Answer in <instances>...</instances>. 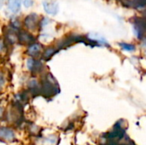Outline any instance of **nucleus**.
Masks as SVG:
<instances>
[{"mask_svg":"<svg viewBox=\"0 0 146 145\" xmlns=\"http://www.w3.org/2000/svg\"><path fill=\"white\" fill-rule=\"evenodd\" d=\"M26 67L27 70L33 75L43 73L44 70V64L42 61L36 58H28L26 62Z\"/></svg>","mask_w":146,"mask_h":145,"instance_id":"nucleus-5","label":"nucleus"},{"mask_svg":"<svg viewBox=\"0 0 146 145\" xmlns=\"http://www.w3.org/2000/svg\"><path fill=\"white\" fill-rule=\"evenodd\" d=\"M5 115H6V111H5L4 108L0 106V121H2L3 119L5 118Z\"/></svg>","mask_w":146,"mask_h":145,"instance_id":"nucleus-21","label":"nucleus"},{"mask_svg":"<svg viewBox=\"0 0 146 145\" xmlns=\"http://www.w3.org/2000/svg\"><path fill=\"white\" fill-rule=\"evenodd\" d=\"M3 3H4V0H0V9H1V7L3 6Z\"/></svg>","mask_w":146,"mask_h":145,"instance_id":"nucleus-24","label":"nucleus"},{"mask_svg":"<svg viewBox=\"0 0 146 145\" xmlns=\"http://www.w3.org/2000/svg\"><path fill=\"white\" fill-rule=\"evenodd\" d=\"M27 92L33 97L40 95V83L36 79H31L28 81Z\"/></svg>","mask_w":146,"mask_h":145,"instance_id":"nucleus-11","label":"nucleus"},{"mask_svg":"<svg viewBox=\"0 0 146 145\" xmlns=\"http://www.w3.org/2000/svg\"><path fill=\"white\" fill-rule=\"evenodd\" d=\"M44 9L50 15H56L58 12V4L55 1L48 0L44 2Z\"/></svg>","mask_w":146,"mask_h":145,"instance_id":"nucleus-14","label":"nucleus"},{"mask_svg":"<svg viewBox=\"0 0 146 145\" xmlns=\"http://www.w3.org/2000/svg\"><path fill=\"white\" fill-rule=\"evenodd\" d=\"M7 84L6 75L3 71H0V91H3Z\"/></svg>","mask_w":146,"mask_h":145,"instance_id":"nucleus-18","label":"nucleus"},{"mask_svg":"<svg viewBox=\"0 0 146 145\" xmlns=\"http://www.w3.org/2000/svg\"><path fill=\"white\" fill-rule=\"evenodd\" d=\"M18 42L22 45H30L35 43V37L27 31H19L18 32Z\"/></svg>","mask_w":146,"mask_h":145,"instance_id":"nucleus-9","label":"nucleus"},{"mask_svg":"<svg viewBox=\"0 0 146 145\" xmlns=\"http://www.w3.org/2000/svg\"><path fill=\"white\" fill-rule=\"evenodd\" d=\"M58 140H57V137L55 135H50L48 137H46L45 138L43 139L42 144L43 145H57Z\"/></svg>","mask_w":146,"mask_h":145,"instance_id":"nucleus-17","label":"nucleus"},{"mask_svg":"<svg viewBox=\"0 0 146 145\" xmlns=\"http://www.w3.org/2000/svg\"><path fill=\"white\" fill-rule=\"evenodd\" d=\"M21 2L22 0H8L9 9L12 13H17L21 9Z\"/></svg>","mask_w":146,"mask_h":145,"instance_id":"nucleus-16","label":"nucleus"},{"mask_svg":"<svg viewBox=\"0 0 146 145\" xmlns=\"http://www.w3.org/2000/svg\"><path fill=\"white\" fill-rule=\"evenodd\" d=\"M44 51V46L43 44H39V43H33L32 44L27 46V55L29 56L31 58H36L38 59V57H39L40 56H42V53Z\"/></svg>","mask_w":146,"mask_h":145,"instance_id":"nucleus-6","label":"nucleus"},{"mask_svg":"<svg viewBox=\"0 0 146 145\" xmlns=\"http://www.w3.org/2000/svg\"><path fill=\"white\" fill-rule=\"evenodd\" d=\"M0 140L11 143L15 140V133L13 129L8 126L0 127Z\"/></svg>","mask_w":146,"mask_h":145,"instance_id":"nucleus-8","label":"nucleus"},{"mask_svg":"<svg viewBox=\"0 0 146 145\" xmlns=\"http://www.w3.org/2000/svg\"><path fill=\"white\" fill-rule=\"evenodd\" d=\"M28 98H29V93L27 91H22L19 92L15 96L14 98V104H16L18 106H21L23 108V106L28 103Z\"/></svg>","mask_w":146,"mask_h":145,"instance_id":"nucleus-12","label":"nucleus"},{"mask_svg":"<svg viewBox=\"0 0 146 145\" xmlns=\"http://www.w3.org/2000/svg\"><path fill=\"white\" fill-rule=\"evenodd\" d=\"M4 50H5V41L0 38V55L4 51Z\"/></svg>","mask_w":146,"mask_h":145,"instance_id":"nucleus-20","label":"nucleus"},{"mask_svg":"<svg viewBox=\"0 0 146 145\" xmlns=\"http://www.w3.org/2000/svg\"><path fill=\"white\" fill-rule=\"evenodd\" d=\"M144 18L146 20V11L145 12V14H144Z\"/></svg>","mask_w":146,"mask_h":145,"instance_id":"nucleus-25","label":"nucleus"},{"mask_svg":"<svg viewBox=\"0 0 146 145\" xmlns=\"http://www.w3.org/2000/svg\"><path fill=\"white\" fill-rule=\"evenodd\" d=\"M119 45L121 47L122 50H127V51H133V50H135V46L133 44H131L121 43V44H119Z\"/></svg>","mask_w":146,"mask_h":145,"instance_id":"nucleus-19","label":"nucleus"},{"mask_svg":"<svg viewBox=\"0 0 146 145\" xmlns=\"http://www.w3.org/2000/svg\"><path fill=\"white\" fill-rule=\"evenodd\" d=\"M33 4V0H25V1H24V5H25V7H27V8L31 7Z\"/></svg>","mask_w":146,"mask_h":145,"instance_id":"nucleus-22","label":"nucleus"},{"mask_svg":"<svg viewBox=\"0 0 146 145\" xmlns=\"http://www.w3.org/2000/svg\"><path fill=\"white\" fill-rule=\"evenodd\" d=\"M5 36V43L9 44H15L18 42V32L16 29L13 28L12 26L7 28L6 32H4Z\"/></svg>","mask_w":146,"mask_h":145,"instance_id":"nucleus-10","label":"nucleus"},{"mask_svg":"<svg viewBox=\"0 0 146 145\" xmlns=\"http://www.w3.org/2000/svg\"><path fill=\"white\" fill-rule=\"evenodd\" d=\"M133 24L135 34L146 44V20L144 17H134Z\"/></svg>","mask_w":146,"mask_h":145,"instance_id":"nucleus-4","label":"nucleus"},{"mask_svg":"<svg viewBox=\"0 0 146 145\" xmlns=\"http://www.w3.org/2000/svg\"><path fill=\"white\" fill-rule=\"evenodd\" d=\"M58 51V50L56 49V46H49L46 49L44 50L43 53H42V58L45 61L50 60L56 52Z\"/></svg>","mask_w":146,"mask_h":145,"instance_id":"nucleus-15","label":"nucleus"},{"mask_svg":"<svg viewBox=\"0 0 146 145\" xmlns=\"http://www.w3.org/2000/svg\"><path fill=\"white\" fill-rule=\"evenodd\" d=\"M39 24V17L37 14H30L26 16L24 20V26L29 31H34L37 29Z\"/></svg>","mask_w":146,"mask_h":145,"instance_id":"nucleus-7","label":"nucleus"},{"mask_svg":"<svg viewBox=\"0 0 146 145\" xmlns=\"http://www.w3.org/2000/svg\"><path fill=\"white\" fill-rule=\"evenodd\" d=\"M40 95L50 98L56 96L60 92V87L56 79L49 73L43 74L40 80Z\"/></svg>","mask_w":146,"mask_h":145,"instance_id":"nucleus-2","label":"nucleus"},{"mask_svg":"<svg viewBox=\"0 0 146 145\" xmlns=\"http://www.w3.org/2000/svg\"><path fill=\"white\" fill-rule=\"evenodd\" d=\"M121 121L122 120L118 121L112 131L104 133L101 137L99 145H120L119 142L126 137V125L121 124Z\"/></svg>","mask_w":146,"mask_h":145,"instance_id":"nucleus-1","label":"nucleus"},{"mask_svg":"<svg viewBox=\"0 0 146 145\" xmlns=\"http://www.w3.org/2000/svg\"><path fill=\"white\" fill-rule=\"evenodd\" d=\"M120 145H136L133 141H131V140H128L127 142H126V143H124V144H121Z\"/></svg>","mask_w":146,"mask_h":145,"instance_id":"nucleus-23","label":"nucleus"},{"mask_svg":"<svg viewBox=\"0 0 146 145\" xmlns=\"http://www.w3.org/2000/svg\"><path fill=\"white\" fill-rule=\"evenodd\" d=\"M22 118V107L21 106L13 103L12 106L9 109V110L6 111L5 119L9 123L18 125L21 122Z\"/></svg>","mask_w":146,"mask_h":145,"instance_id":"nucleus-3","label":"nucleus"},{"mask_svg":"<svg viewBox=\"0 0 146 145\" xmlns=\"http://www.w3.org/2000/svg\"><path fill=\"white\" fill-rule=\"evenodd\" d=\"M121 2L128 8L140 9L146 6V0H121Z\"/></svg>","mask_w":146,"mask_h":145,"instance_id":"nucleus-13","label":"nucleus"}]
</instances>
